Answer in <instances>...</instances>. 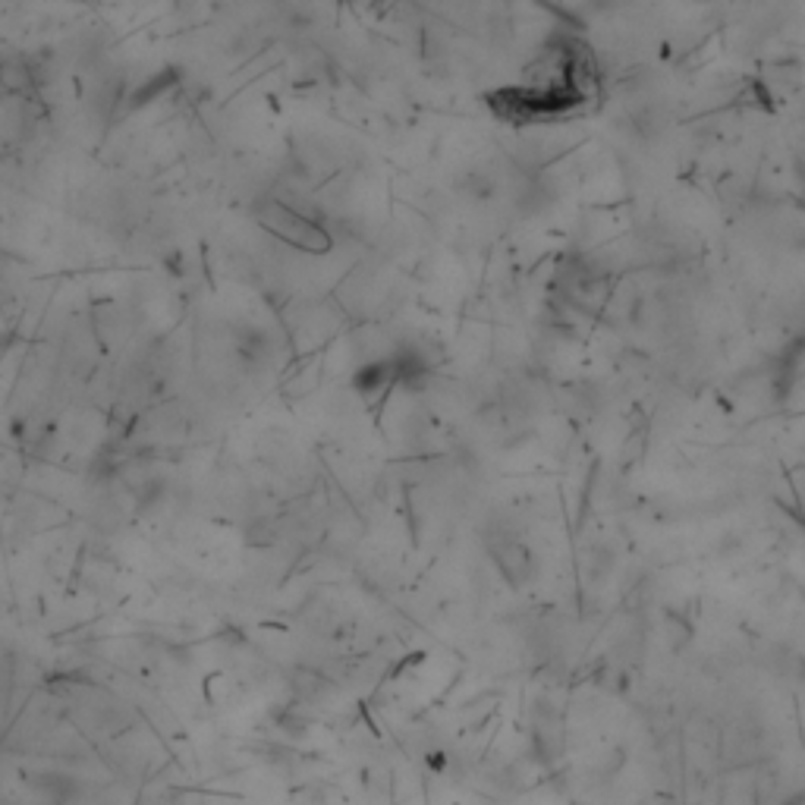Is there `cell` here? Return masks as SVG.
<instances>
[{
	"label": "cell",
	"mask_w": 805,
	"mask_h": 805,
	"mask_svg": "<svg viewBox=\"0 0 805 805\" xmlns=\"http://www.w3.org/2000/svg\"><path fill=\"white\" fill-rule=\"evenodd\" d=\"M255 217L271 236L284 239V243L293 246V249L315 252V255L331 249V233L324 230L318 221H312L309 214H302L299 208H293L284 199H265L258 205Z\"/></svg>",
	"instance_id": "1"
}]
</instances>
